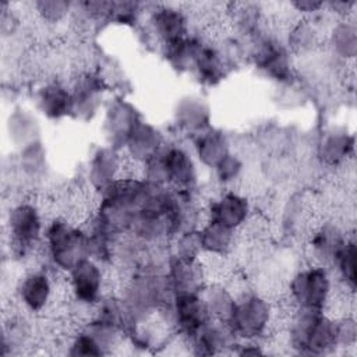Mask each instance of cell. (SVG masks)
I'll return each instance as SVG.
<instances>
[{
    "label": "cell",
    "mask_w": 357,
    "mask_h": 357,
    "mask_svg": "<svg viewBox=\"0 0 357 357\" xmlns=\"http://www.w3.org/2000/svg\"><path fill=\"white\" fill-rule=\"evenodd\" d=\"M297 18H314L324 13V1L318 0H293L289 3Z\"/></svg>",
    "instance_id": "cell-44"
},
{
    "label": "cell",
    "mask_w": 357,
    "mask_h": 357,
    "mask_svg": "<svg viewBox=\"0 0 357 357\" xmlns=\"http://www.w3.org/2000/svg\"><path fill=\"white\" fill-rule=\"evenodd\" d=\"M190 149L199 166L212 170L229 152L233 151L230 135L215 126L190 137Z\"/></svg>",
    "instance_id": "cell-25"
},
{
    "label": "cell",
    "mask_w": 357,
    "mask_h": 357,
    "mask_svg": "<svg viewBox=\"0 0 357 357\" xmlns=\"http://www.w3.org/2000/svg\"><path fill=\"white\" fill-rule=\"evenodd\" d=\"M335 336L337 350L354 349L357 343V322L351 312L335 315Z\"/></svg>",
    "instance_id": "cell-42"
},
{
    "label": "cell",
    "mask_w": 357,
    "mask_h": 357,
    "mask_svg": "<svg viewBox=\"0 0 357 357\" xmlns=\"http://www.w3.org/2000/svg\"><path fill=\"white\" fill-rule=\"evenodd\" d=\"M172 123L178 132L192 137L212 126L211 103L199 93H185L173 106Z\"/></svg>",
    "instance_id": "cell-21"
},
{
    "label": "cell",
    "mask_w": 357,
    "mask_h": 357,
    "mask_svg": "<svg viewBox=\"0 0 357 357\" xmlns=\"http://www.w3.org/2000/svg\"><path fill=\"white\" fill-rule=\"evenodd\" d=\"M165 275L173 294L201 293L211 280V272L204 258L187 259L172 255Z\"/></svg>",
    "instance_id": "cell-20"
},
{
    "label": "cell",
    "mask_w": 357,
    "mask_h": 357,
    "mask_svg": "<svg viewBox=\"0 0 357 357\" xmlns=\"http://www.w3.org/2000/svg\"><path fill=\"white\" fill-rule=\"evenodd\" d=\"M336 297V280L329 268L308 262L287 280L286 300L290 308L331 312Z\"/></svg>",
    "instance_id": "cell-10"
},
{
    "label": "cell",
    "mask_w": 357,
    "mask_h": 357,
    "mask_svg": "<svg viewBox=\"0 0 357 357\" xmlns=\"http://www.w3.org/2000/svg\"><path fill=\"white\" fill-rule=\"evenodd\" d=\"M208 40L202 33L191 32L183 39L160 47V53L166 64L177 74H191L194 61Z\"/></svg>",
    "instance_id": "cell-32"
},
{
    "label": "cell",
    "mask_w": 357,
    "mask_h": 357,
    "mask_svg": "<svg viewBox=\"0 0 357 357\" xmlns=\"http://www.w3.org/2000/svg\"><path fill=\"white\" fill-rule=\"evenodd\" d=\"M166 142L167 137L158 126L141 119L130 132L121 152L128 166H132L137 172V167L153 158Z\"/></svg>",
    "instance_id": "cell-19"
},
{
    "label": "cell",
    "mask_w": 357,
    "mask_h": 357,
    "mask_svg": "<svg viewBox=\"0 0 357 357\" xmlns=\"http://www.w3.org/2000/svg\"><path fill=\"white\" fill-rule=\"evenodd\" d=\"M356 240L354 236L350 234L331 268L336 286L344 291L346 297H353L356 291Z\"/></svg>",
    "instance_id": "cell-36"
},
{
    "label": "cell",
    "mask_w": 357,
    "mask_h": 357,
    "mask_svg": "<svg viewBox=\"0 0 357 357\" xmlns=\"http://www.w3.org/2000/svg\"><path fill=\"white\" fill-rule=\"evenodd\" d=\"M172 255L178 258H187V259H195V258H204L199 234L197 231H188L174 236L169 240Z\"/></svg>",
    "instance_id": "cell-41"
},
{
    "label": "cell",
    "mask_w": 357,
    "mask_h": 357,
    "mask_svg": "<svg viewBox=\"0 0 357 357\" xmlns=\"http://www.w3.org/2000/svg\"><path fill=\"white\" fill-rule=\"evenodd\" d=\"M181 342L194 356H220L231 354L237 339L226 322L212 319L194 336Z\"/></svg>",
    "instance_id": "cell-23"
},
{
    "label": "cell",
    "mask_w": 357,
    "mask_h": 357,
    "mask_svg": "<svg viewBox=\"0 0 357 357\" xmlns=\"http://www.w3.org/2000/svg\"><path fill=\"white\" fill-rule=\"evenodd\" d=\"M117 293L134 326L156 318L173 296L165 273L144 269L123 275Z\"/></svg>",
    "instance_id": "cell-5"
},
{
    "label": "cell",
    "mask_w": 357,
    "mask_h": 357,
    "mask_svg": "<svg viewBox=\"0 0 357 357\" xmlns=\"http://www.w3.org/2000/svg\"><path fill=\"white\" fill-rule=\"evenodd\" d=\"M71 92L70 119L91 123L102 114L109 100V84L99 71L81 70L68 81Z\"/></svg>",
    "instance_id": "cell-12"
},
{
    "label": "cell",
    "mask_w": 357,
    "mask_h": 357,
    "mask_svg": "<svg viewBox=\"0 0 357 357\" xmlns=\"http://www.w3.org/2000/svg\"><path fill=\"white\" fill-rule=\"evenodd\" d=\"M279 307L259 290L245 289L236 293L233 310L226 325L237 340H268L278 328Z\"/></svg>",
    "instance_id": "cell-6"
},
{
    "label": "cell",
    "mask_w": 357,
    "mask_h": 357,
    "mask_svg": "<svg viewBox=\"0 0 357 357\" xmlns=\"http://www.w3.org/2000/svg\"><path fill=\"white\" fill-rule=\"evenodd\" d=\"M64 287L67 310L79 324L92 315L95 305L110 291L109 266L85 258L64 275Z\"/></svg>",
    "instance_id": "cell-7"
},
{
    "label": "cell",
    "mask_w": 357,
    "mask_h": 357,
    "mask_svg": "<svg viewBox=\"0 0 357 357\" xmlns=\"http://www.w3.org/2000/svg\"><path fill=\"white\" fill-rule=\"evenodd\" d=\"M33 14L46 25H59L73 17L74 3L64 0H36L31 3Z\"/></svg>",
    "instance_id": "cell-40"
},
{
    "label": "cell",
    "mask_w": 357,
    "mask_h": 357,
    "mask_svg": "<svg viewBox=\"0 0 357 357\" xmlns=\"http://www.w3.org/2000/svg\"><path fill=\"white\" fill-rule=\"evenodd\" d=\"M61 346L64 347V354L71 357L103 356L96 340L79 324L70 333H67V337L61 340Z\"/></svg>",
    "instance_id": "cell-38"
},
{
    "label": "cell",
    "mask_w": 357,
    "mask_h": 357,
    "mask_svg": "<svg viewBox=\"0 0 357 357\" xmlns=\"http://www.w3.org/2000/svg\"><path fill=\"white\" fill-rule=\"evenodd\" d=\"M265 340H237L231 354L236 356H264L266 354Z\"/></svg>",
    "instance_id": "cell-45"
},
{
    "label": "cell",
    "mask_w": 357,
    "mask_h": 357,
    "mask_svg": "<svg viewBox=\"0 0 357 357\" xmlns=\"http://www.w3.org/2000/svg\"><path fill=\"white\" fill-rule=\"evenodd\" d=\"M32 318V315L17 307L14 311H10L3 324L1 356L20 354L24 349L32 346L35 337V325Z\"/></svg>",
    "instance_id": "cell-27"
},
{
    "label": "cell",
    "mask_w": 357,
    "mask_h": 357,
    "mask_svg": "<svg viewBox=\"0 0 357 357\" xmlns=\"http://www.w3.org/2000/svg\"><path fill=\"white\" fill-rule=\"evenodd\" d=\"M206 220L241 231L252 219V202L237 188L219 190L205 201Z\"/></svg>",
    "instance_id": "cell-15"
},
{
    "label": "cell",
    "mask_w": 357,
    "mask_h": 357,
    "mask_svg": "<svg viewBox=\"0 0 357 357\" xmlns=\"http://www.w3.org/2000/svg\"><path fill=\"white\" fill-rule=\"evenodd\" d=\"M230 71L231 70L219 52L216 43L208 39L194 61L191 75L199 86L212 89L219 86L227 78Z\"/></svg>",
    "instance_id": "cell-26"
},
{
    "label": "cell",
    "mask_w": 357,
    "mask_h": 357,
    "mask_svg": "<svg viewBox=\"0 0 357 357\" xmlns=\"http://www.w3.org/2000/svg\"><path fill=\"white\" fill-rule=\"evenodd\" d=\"M63 294H66L64 276L45 264L24 271L14 284L15 307L33 318L53 311Z\"/></svg>",
    "instance_id": "cell-9"
},
{
    "label": "cell",
    "mask_w": 357,
    "mask_h": 357,
    "mask_svg": "<svg viewBox=\"0 0 357 357\" xmlns=\"http://www.w3.org/2000/svg\"><path fill=\"white\" fill-rule=\"evenodd\" d=\"M201 296L212 319L226 322L236 301L233 287L226 282L211 279L201 290Z\"/></svg>",
    "instance_id": "cell-35"
},
{
    "label": "cell",
    "mask_w": 357,
    "mask_h": 357,
    "mask_svg": "<svg viewBox=\"0 0 357 357\" xmlns=\"http://www.w3.org/2000/svg\"><path fill=\"white\" fill-rule=\"evenodd\" d=\"M144 21L145 33L160 47L177 42L192 32L190 13L180 4H148Z\"/></svg>",
    "instance_id": "cell-13"
},
{
    "label": "cell",
    "mask_w": 357,
    "mask_h": 357,
    "mask_svg": "<svg viewBox=\"0 0 357 357\" xmlns=\"http://www.w3.org/2000/svg\"><path fill=\"white\" fill-rule=\"evenodd\" d=\"M350 234L339 220L332 218L314 223L307 237L310 262L324 265L331 269Z\"/></svg>",
    "instance_id": "cell-17"
},
{
    "label": "cell",
    "mask_w": 357,
    "mask_h": 357,
    "mask_svg": "<svg viewBox=\"0 0 357 357\" xmlns=\"http://www.w3.org/2000/svg\"><path fill=\"white\" fill-rule=\"evenodd\" d=\"M40 250L45 265L64 276L82 259L89 258V233L85 223L67 215L50 216Z\"/></svg>",
    "instance_id": "cell-1"
},
{
    "label": "cell",
    "mask_w": 357,
    "mask_h": 357,
    "mask_svg": "<svg viewBox=\"0 0 357 357\" xmlns=\"http://www.w3.org/2000/svg\"><path fill=\"white\" fill-rule=\"evenodd\" d=\"M15 167L21 183L36 184L39 183L47 170V153L43 141H36L18 151L15 159Z\"/></svg>",
    "instance_id": "cell-34"
},
{
    "label": "cell",
    "mask_w": 357,
    "mask_h": 357,
    "mask_svg": "<svg viewBox=\"0 0 357 357\" xmlns=\"http://www.w3.org/2000/svg\"><path fill=\"white\" fill-rule=\"evenodd\" d=\"M357 1L350 0H337V1H324V11L326 15L333 17L335 20H343L354 17Z\"/></svg>",
    "instance_id": "cell-43"
},
{
    "label": "cell",
    "mask_w": 357,
    "mask_h": 357,
    "mask_svg": "<svg viewBox=\"0 0 357 357\" xmlns=\"http://www.w3.org/2000/svg\"><path fill=\"white\" fill-rule=\"evenodd\" d=\"M33 105L38 114L49 121L70 119L71 92L68 82L60 78H47L33 89Z\"/></svg>",
    "instance_id": "cell-22"
},
{
    "label": "cell",
    "mask_w": 357,
    "mask_h": 357,
    "mask_svg": "<svg viewBox=\"0 0 357 357\" xmlns=\"http://www.w3.org/2000/svg\"><path fill=\"white\" fill-rule=\"evenodd\" d=\"M145 181L177 190H199V165L188 145L169 141L148 162L137 167Z\"/></svg>",
    "instance_id": "cell-3"
},
{
    "label": "cell",
    "mask_w": 357,
    "mask_h": 357,
    "mask_svg": "<svg viewBox=\"0 0 357 357\" xmlns=\"http://www.w3.org/2000/svg\"><path fill=\"white\" fill-rule=\"evenodd\" d=\"M49 218L33 197H22L10 204L4 216V233L11 258L24 261L42 248Z\"/></svg>",
    "instance_id": "cell-4"
},
{
    "label": "cell",
    "mask_w": 357,
    "mask_h": 357,
    "mask_svg": "<svg viewBox=\"0 0 357 357\" xmlns=\"http://www.w3.org/2000/svg\"><path fill=\"white\" fill-rule=\"evenodd\" d=\"M319 15L314 18H297L283 33L284 42L294 57L307 56L315 52L324 40L325 32H322L318 24Z\"/></svg>",
    "instance_id": "cell-29"
},
{
    "label": "cell",
    "mask_w": 357,
    "mask_h": 357,
    "mask_svg": "<svg viewBox=\"0 0 357 357\" xmlns=\"http://www.w3.org/2000/svg\"><path fill=\"white\" fill-rule=\"evenodd\" d=\"M169 236L197 231L205 223V201L199 190L172 188L170 201L165 213Z\"/></svg>",
    "instance_id": "cell-16"
},
{
    "label": "cell",
    "mask_w": 357,
    "mask_h": 357,
    "mask_svg": "<svg viewBox=\"0 0 357 357\" xmlns=\"http://www.w3.org/2000/svg\"><path fill=\"white\" fill-rule=\"evenodd\" d=\"M227 20L230 24L229 31L248 40L265 28V10L261 3L255 1L230 3L227 4Z\"/></svg>",
    "instance_id": "cell-30"
},
{
    "label": "cell",
    "mask_w": 357,
    "mask_h": 357,
    "mask_svg": "<svg viewBox=\"0 0 357 357\" xmlns=\"http://www.w3.org/2000/svg\"><path fill=\"white\" fill-rule=\"evenodd\" d=\"M202 255L216 259L229 258L238 243L240 231L227 229L215 222L205 220L198 230Z\"/></svg>",
    "instance_id": "cell-33"
},
{
    "label": "cell",
    "mask_w": 357,
    "mask_h": 357,
    "mask_svg": "<svg viewBox=\"0 0 357 357\" xmlns=\"http://www.w3.org/2000/svg\"><path fill=\"white\" fill-rule=\"evenodd\" d=\"M146 6L138 1H112L110 11L107 15V24L135 28L144 20Z\"/></svg>",
    "instance_id": "cell-39"
},
{
    "label": "cell",
    "mask_w": 357,
    "mask_h": 357,
    "mask_svg": "<svg viewBox=\"0 0 357 357\" xmlns=\"http://www.w3.org/2000/svg\"><path fill=\"white\" fill-rule=\"evenodd\" d=\"M141 119L144 117L139 109L130 99L123 95L109 98L102 112V132L106 144L123 151L130 132Z\"/></svg>",
    "instance_id": "cell-18"
},
{
    "label": "cell",
    "mask_w": 357,
    "mask_h": 357,
    "mask_svg": "<svg viewBox=\"0 0 357 357\" xmlns=\"http://www.w3.org/2000/svg\"><path fill=\"white\" fill-rule=\"evenodd\" d=\"M247 60L264 78L278 85H290L297 78L296 57L283 35L266 26L247 40Z\"/></svg>",
    "instance_id": "cell-8"
},
{
    "label": "cell",
    "mask_w": 357,
    "mask_h": 357,
    "mask_svg": "<svg viewBox=\"0 0 357 357\" xmlns=\"http://www.w3.org/2000/svg\"><path fill=\"white\" fill-rule=\"evenodd\" d=\"M215 184L220 190H231L238 185L245 173V160L237 151L229 152L212 170Z\"/></svg>",
    "instance_id": "cell-37"
},
{
    "label": "cell",
    "mask_w": 357,
    "mask_h": 357,
    "mask_svg": "<svg viewBox=\"0 0 357 357\" xmlns=\"http://www.w3.org/2000/svg\"><path fill=\"white\" fill-rule=\"evenodd\" d=\"M324 42L326 43L329 56L335 61L347 64L357 54V24L356 18L333 20L325 31Z\"/></svg>",
    "instance_id": "cell-28"
},
{
    "label": "cell",
    "mask_w": 357,
    "mask_h": 357,
    "mask_svg": "<svg viewBox=\"0 0 357 357\" xmlns=\"http://www.w3.org/2000/svg\"><path fill=\"white\" fill-rule=\"evenodd\" d=\"M128 162L123 152L112 145H99L88 156L84 183L95 197L106 190L112 183L128 172Z\"/></svg>",
    "instance_id": "cell-14"
},
{
    "label": "cell",
    "mask_w": 357,
    "mask_h": 357,
    "mask_svg": "<svg viewBox=\"0 0 357 357\" xmlns=\"http://www.w3.org/2000/svg\"><path fill=\"white\" fill-rule=\"evenodd\" d=\"M354 134L347 127L326 128L317 144V158L322 166L335 169L344 166L354 156Z\"/></svg>",
    "instance_id": "cell-24"
},
{
    "label": "cell",
    "mask_w": 357,
    "mask_h": 357,
    "mask_svg": "<svg viewBox=\"0 0 357 357\" xmlns=\"http://www.w3.org/2000/svg\"><path fill=\"white\" fill-rule=\"evenodd\" d=\"M158 318L180 340L190 339L212 321L201 293L173 294L158 314Z\"/></svg>",
    "instance_id": "cell-11"
},
{
    "label": "cell",
    "mask_w": 357,
    "mask_h": 357,
    "mask_svg": "<svg viewBox=\"0 0 357 357\" xmlns=\"http://www.w3.org/2000/svg\"><path fill=\"white\" fill-rule=\"evenodd\" d=\"M6 131L17 151L42 139L39 117L32 110L22 106H17L10 112L6 121Z\"/></svg>",
    "instance_id": "cell-31"
},
{
    "label": "cell",
    "mask_w": 357,
    "mask_h": 357,
    "mask_svg": "<svg viewBox=\"0 0 357 357\" xmlns=\"http://www.w3.org/2000/svg\"><path fill=\"white\" fill-rule=\"evenodd\" d=\"M282 322L286 344L293 353L325 356L337 350L332 312L290 308Z\"/></svg>",
    "instance_id": "cell-2"
}]
</instances>
